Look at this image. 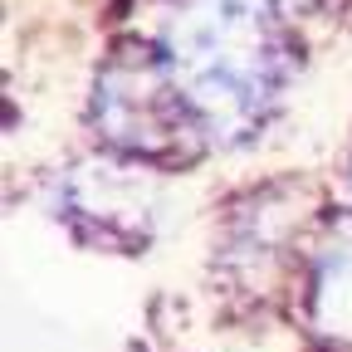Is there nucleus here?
<instances>
[{
    "mask_svg": "<svg viewBox=\"0 0 352 352\" xmlns=\"http://www.w3.org/2000/svg\"><path fill=\"white\" fill-rule=\"evenodd\" d=\"M157 44L210 147H250L298 69L284 0H171Z\"/></svg>",
    "mask_w": 352,
    "mask_h": 352,
    "instance_id": "f257e3e1",
    "label": "nucleus"
},
{
    "mask_svg": "<svg viewBox=\"0 0 352 352\" xmlns=\"http://www.w3.org/2000/svg\"><path fill=\"white\" fill-rule=\"evenodd\" d=\"M88 132L103 152L152 171H182L210 152L157 39H122L103 54L88 88Z\"/></svg>",
    "mask_w": 352,
    "mask_h": 352,
    "instance_id": "f03ea898",
    "label": "nucleus"
},
{
    "mask_svg": "<svg viewBox=\"0 0 352 352\" xmlns=\"http://www.w3.org/2000/svg\"><path fill=\"white\" fill-rule=\"evenodd\" d=\"M323 210L328 206L303 176H274L240 191L215 220V274L245 298H274L284 284H298Z\"/></svg>",
    "mask_w": 352,
    "mask_h": 352,
    "instance_id": "7ed1b4c3",
    "label": "nucleus"
},
{
    "mask_svg": "<svg viewBox=\"0 0 352 352\" xmlns=\"http://www.w3.org/2000/svg\"><path fill=\"white\" fill-rule=\"evenodd\" d=\"M54 215L83 245L108 254H138L152 245L162 215L157 171L113 152L83 157L54 176Z\"/></svg>",
    "mask_w": 352,
    "mask_h": 352,
    "instance_id": "20e7f679",
    "label": "nucleus"
},
{
    "mask_svg": "<svg viewBox=\"0 0 352 352\" xmlns=\"http://www.w3.org/2000/svg\"><path fill=\"white\" fill-rule=\"evenodd\" d=\"M298 308L318 342L352 352V206L323 210L298 270Z\"/></svg>",
    "mask_w": 352,
    "mask_h": 352,
    "instance_id": "39448f33",
    "label": "nucleus"
},
{
    "mask_svg": "<svg viewBox=\"0 0 352 352\" xmlns=\"http://www.w3.org/2000/svg\"><path fill=\"white\" fill-rule=\"evenodd\" d=\"M342 176H347V191H352V152H347V166H342Z\"/></svg>",
    "mask_w": 352,
    "mask_h": 352,
    "instance_id": "423d86ee",
    "label": "nucleus"
}]
</instances>
